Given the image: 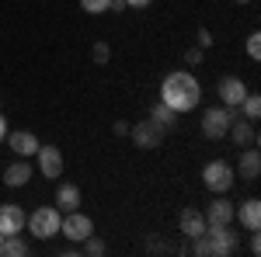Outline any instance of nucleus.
Here are the masks:
<instances>
[{"label":"nucleus","mask_w":261,"mask_h":257,"mask_svg":"<svg viewBox=\"0 0 261 257\" xmlns=\"http://www.w3.org/2000/svg\"><path fill=\"white\" fill-rule=\"evenodd\" d=\"M4 254H7V257H24V254H28V243L21 240V233L4 237Z\"/></svg>","instance_id":"obj_21"},{"label":"nucleus","mask_w":261,"mask_h":257,"mask_svg":"<svg viewBox=\"0 0 261 257\" xmlns=\"http://www.w3.org/2000/svg\"><path fill=\"white\" fill-rule=\"evenodd\" d=\"M251 254H254V257L261 254V240H258V233H251Z\"/></svg>","instance_id":"obj_30"},{"label":"nucleus","mask_w":261,"mask_h":257,"mask_svg":"<svg viewBox=\"0 0 261 257\" xmlns=\"http://www.w3.org/2000/svg\"><path fill=\"white\" fill-rule=\"evenodd\" d=\"M153 0H125V7H133V11H143V7H150Z\"/></svg>","instance_id":"obj_28"},{"label":"nucleus","mask_w":261,"mask_h":257,"mask_svg":"<svg viewBox=\"0 0 261 257\" xmlns=\"http://www.w3.org/2000/svg\"><path fill=\"white\" fill-rule=\"evenodd\" d=\"M205 226H209V222H205V216H202L199 209H185V212L178 216V230L185 233V240L202 237V233H205Z\"/></svg>","instance_id":"obj_14"},{"label":"nucleus","mask_w":261,"mask_h":257,"mask_svg":"<svg viewBox=\"0 0 261 257\" xmlns=\"http://www.w3.org/2000/svg\"><path fill=\"white\" fill-rule=\"evenodd\" d=\"M129 139L140 146V150H157L164 139V129L161 125H153V122H136V125H129Z\"/></svg>","instance_id":"obj_8"},{"label":"nucleus","mask_w":261,"mask_h":257,"mask_svg":"<svg viewBox=\"0 0 261 257\" xmlns=\"http://www.w3.org/2000/svg\"><path fill=\"white\" fill-rule=\"evenodd\" d=\"M195 45H199L202 52H205V49L213 45V32H209V28H199V32H195Z\"/></svg>","instance_id":"obj_26"},{"label":"nucleus","mask_w":261,"mask_h":257,"mask_svg":"<svg viewBox=\"0 0 261 257\" xmlns=\"http://www.w3.org/2000/svg\"><path fill=\"white\" fill-rule=\"evenodd\" d=\"M237 115H241V111H237V108H226V104L205 108V111H202V136L205 139H223L226 129H230V122L237 119Z\"/></svg>","instance_id":"obj_5"},{"label":"nucleus","mask_w":261,"mask_h":257,"mask_svg":"<svg viewBox=\"0 0 261 257\" xmlns=\"http://www.w3.org/2000/svg\"><path fill=\"white\" fill-rule=\"evenodd\" d=\"M105 250H108V247H105V240H101V237H94V233H91V237L84 240V254H91V257H101Z\"/></svg>","instance_id":"obj_22"},{"label":"nucleus","mask_w":261,"mask_h":257,"mask_svg":"<svg viewBox=\"0 0 261 257\" xmlns=\"http://www.w3.org/2000/svg\"><path fill=\"white\" fill-rule=\"evenodd\" d=\"M150 122H153V125H161L164 132H167V129H171V125L178 122V111H174V108H167V104L157 98V104L150 108Z\"/></svg>","instance_id":"obj_19"},{"label":"nucleus","mask_w":261,"mask_h":257,"mask_svg":"<svg viewBox=\"0 0 261 257\" xmlns=\"http://www.w3.org/2000/svg\"><path fill=\"white\" fill-rule=\"evenodd\" d=\"M226 136L233 139L237 146H254V139H258V132H254V122H247L244 115H237V119L230 122V129H226Z\"/></svg>","instance_id":"obj_16"},{"label":"nucleus","mask_w":261,"mask_h":257,"mask_svg":"<svg viewBox=\"0 0 261 257\" xmlns=\"http://www.w3.org/2000/svg\"><path fill=\"white\" fill-rule=\"evenodd\" d=\"M91 60L98 63V66H105V63L112 60V49H108V42H98V45L91 49Z\"/></svg>","instance_id":"obj_23"},{"label":"nucleus","mask_w":261,"mask_h":257,"mask_svg":"<svg viewBox=\"0 0 261 257\" xmlns=\"http://www.w3.org/2000/svg\"><path fill=\"white\" fill-rule=\"evenodd\" d=\"M91 233H94V219H91V216H84L81 209L63 212V219H60V237H66L70 243H84Z\"/></svg>","instance_id":"obj_6"},{"label":"nucleus","mask_w":261,"mask_h":257,"mask_svg":"<svg viewBox=\"0 0 261 257\" xmlns=\"http://www.w3.org/2000/svg\"><path fill=\"white\" fill-rule=\"evenodd\" d=\"M35 160H39V174L45 181H56L63 174V153H60V146H53V142L39 146V150H35Z\"/></svg>","instance_id":"obj_7"},{"label":"nucleus","mask_w":261,"mask_h":257,"mask_svg":"<svg viewBox=\"0 0 261 257\" xmlns=\"http://www.w3.org/2000/svg\"><path fill=\"white\" fill-rule=\"evenodd\" d=\"M24 222H28V216H24L21 205H11V202L0 205V237H14V233H21Z\"/></svg>","instance_id":"obj_9"},{"label":"nucleus","mask_w":261,"mask_h":257,"mask_svg":"<svg viewBox=\"0 0 261 257\" xmlns=\"http://www.w3.org/2000/svg\"><path fill=\"white\" fill-rule=\"evenodd\" d=\"M7 146L14 150V157H35V150H39L42 142L35 132H7Z\"/></svg>","instance_id":"obj_15"},{"label":"nucleus","mask_w":261,"mask_h":257,"mask_svg":"<svg viewBox=\"0 0 261 257\" xmlns=\"http://www.w3.org/2000/svg\"><path fill=\"white\" fill-rule=\"evenodd\" d=\"M233 219L241 222L247 233H258V230H261V202H258V198L241 202V209H233Z\"/></svg>","instance_id":"obj_13"},{"label":"nucleus","mask_w":261,"mask_h":257,"mask_svg":"<svg viewBox=\"0 0 261 257\" xmlns=\"http://www.w3.org/2000/svg\"><path fill=\"white\" fill-rule=\"evenodd\" d=\"M233 209H237V205H233L230 198L216 195L202 216H205V222H209V226H230V222H233Z\"/></svg>","instance_id":"obj_11"},{"label":"nucleus","mask_w":261,"mask_h":257,"mask_svg":"<svg viewBox=\"0 0 261 257\" xmlns=\"http://www.w3.org/2000/svg\"><path fill=\"white\" fill-rule=\"evenodd\" d=\"M81 202H84V195H81L77 184H60V188H56V209H60V212L81 209Z\"/></svg>","instance_id":"obj_18"},{"label":"nucleus","mask_w":261,"mask_h":257,"mask_svg":"<svg viewBox=\"0 0 261 257\" xmlns=\"http://www.w3.org/2000/svg\"><path fill=\"white\" fill-rule=\"evenodd\" d=\"M216 94H220V101L226 108H241V101L247 98V83H244L241 77H223L220 87H216Z\"/></svg>","instance_id":"obj_10"},{"label":"nucleus","mask_w":261,"mask_h":257,"mask_svg":"<svg viewBox=\"0 0 261 257\" xmlns=\"http://www.w3.org/2000/svg\"><path fill=\"white\" fill-rule=\"evenodd\" d=\"M32 170H35V167H32L24 157H18L7 170H4V184H7V188H24V184L32 181Z\"/></svg>","instance_id":"obj_17"},{"label":"nucleus","mask_w":261,"mask_h":257,"mask_svg":"<svg viewBox=\"0 0 261 257\" xmlns=\"http://www.w3.org/2000/svg\"><path fill=\"white\" fill-rule=\"evenodd\" d=\"M247 56H251L254 63L261 60V35H258V32H251V35H247Z\"/></svg>","instance_id":"obj_25"},{"label":"nucleus","mask_w":261,"mask_h":257,"mask_svg":"<svg viewBox=\"0 0 261 257\" xmlns=\"http://www.w3.org/2000/svg\"><path fill=\"white\" fill-rule=\"evenodd\" d=\"M233 4H251V0H233Z\"/></svg>","instance_id":"obj_33"},{"label":"nucleus","mask_w":261,"mask_h":257,"mask_svg":"<svg viewBox=\"0 0 261 257\" xmlns=\"http://www.w3.org/2000/svg\"><path fill=\"white\" fill-rule=\"evenodd\" d=\"M60 219L63 212L56 209V205H42V209H35L32 216H28V233L35 240H53V237H60Z\"/></svg>","instance_id":"obj_3"},{"label":"nucleus","mask_w":261,"mask_h":257,"mask_svg":"<svg viewBox=\"0 0 261 257\" xmlns=\"http://www.w3.org/2000/svg\"><path fill=\"white\" fill-rule=\"evenodd\" d=\"M233 163H226V160H209L205 167H202V184L213 191V195H226L230 188H233Z\"/></svg>","instance_id":"obj_4"},{"label":"nucleus","mask_w":261,"mask_h":257,"mask_svg":"<svg viewBox=\"0 0 261 257\" xmlns=\"http://www.w3.org/2000/svg\"><path fill=\"white\" fill-rule=\"evenodd\" d=\"M237 111H244V119H247V122H258L261 119V101H258V94H251V91H247V98L241 101V108H237Z\"/></svg>","instance_id":"obj_20"},{"label":"nucleus","mask_w":261,"mask_h":257,"mask_svg":"<svg viewBox=\"0 0 261 257\" xmlns=\"http://www.w3.org/2000/svg\"><path fill=\"white\" fill-rule=\"evenodd\" d=\"M233 174H237L241 181H258V174H261V153L254 150V146H244V150H241V160H237Z\"/></svg>","instance_id":"obj_12"},{"label":"nucleus","mask_w":261,"mask_h":257,"mask_svg":"<svg viewBox=\"0 0 261 257\" xmlns=\"http://www.w3.org/2000/svg\"><path fill=\"white\" fill-rule=\"evenodd\" d=\"M108 11H125V0H112V7Z\"/></svg>","instance_id":"obj_32"},{"label":"nucleus","mask_w":261,"mask_h":257,"mask_svg":"<svg viewBox=\"0 0 261 257\" xmlns=\"http://www.w3.org/2000/svg\"><path fill=\"white\" fill-rule=\"evenodd\" d=\"M192 243H195L192 250L199 257H230L237 250L241 240H237V233H233L230 226H205V233L195 237Z\"/></svg>","instance_id":"obj_2"},{"label":"nucleus","mask_w":261,"mask_h":257,"mask_svg":"<svg viewBox=\"0 0 261 257\" xmlns=\"http://www.w3.org/2000/svg\"><path fill=\"white\" fill-rule=\"evenodd\" d=\"M112 132H115V136H129V125H125V122H115Z\"/></svg>","instance_id":"obj_29"},{"label":"nucleus","mask_w":261,"mask_h":257,"mask_svg":"<svg viewBox=\"0 0 261 257\" xmlns=\"http://www.w3.org/2000/svg\"><path fill=\"white\" fill-rule=\"evenodd\" d=\"M0 254H4V237H0Z\"/></svg>","instance_id":"obj_34"},{"label":"nucleus","mask_w":261,"mask_h":257,"mask_svg":"<svg viewBox=\"0 0 261 257\" xmlns=\"http://www.w3.org/2000/svg\"><path fill=\"white\" fill-rule=\"evenodd\" d=\"M81 7L87 14H105V11L112 7V0H81Z\"/></svg>","instance_id":"obj_24"},{"label":"nucleus","mask_w":261,"mask_h":257,"mask_svg":"<svg viewBox=\"0 0 261 257\" xmlns=\"http://www.w3.org/2000/svg\"><path fill=\"white\" fill-rule=\"evenodd\" d=\"M7 132H11V129H7V119H4V115H0V142H4V139H7Z\"/></svg>","instance_id":"obj_31"},{"label":"nucleus","mask_w":261,"mask_h":257,"mask_svg":"<svg viewBox=\"0 0 261 257\" xmlns=\"http://www.w3.org/2000/svg\"><path fill=\"white\" fill-rule=\"evenodd\" d=\"M185 63H188V66H199L202 63V49L199 45H188V49H185Z\"/></svg>","instance_id":"obj_27"},{"label":"nucleus","mask_w":261,"mask_h":257,"mask_svg":"<svg viewBox=\"0 0 261 257\" xmlns=\"http://www.w3.org/2000/svg\"><path fill=\"white\" fill-rule=\"evenodd\" d=\"M161 101L167 108H174V111H195L202 101V83L195 73H188V70H174V73H167L161 80Z\"/></svg>","instance_id":"obj_1"}]
</instances>
